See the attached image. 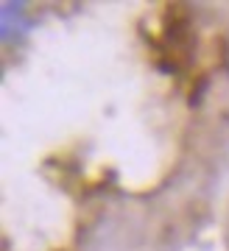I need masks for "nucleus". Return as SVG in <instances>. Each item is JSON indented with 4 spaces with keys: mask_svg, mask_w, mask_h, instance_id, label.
<instances>
[{
    "mask_svg": "<svg viewBox=\"0 0 229 251\" xmlns=\"http://www.w3.org/2000/svg\"><path fill=\"white\" fill-rule=\"evenodd\" d=\"M28 17H26V6L20 3H0V36L3 42H14L26 34Z\"/></svg>",
    "mask_w": 229,
    "mask_h": 251,
    "instance_id": "nucleus-1",
    "label": "nucleus"
}]
</instances>
